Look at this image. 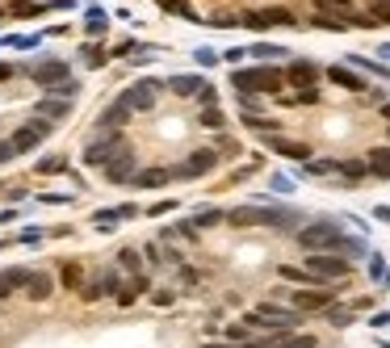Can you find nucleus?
<instances>
[{
    "label": "nucleus",
    "instance_id": "nucleus-40",
    "mask_svg": "<svg viewBox=\"0 0 390 348\" xmlns=\"http://www.w3.org/2000/svg\"><path fill=\"white\" fill-rule=\"evenodd\" d=\"M210 25L227 29V25H244V17H235V13H214V17H210Z\"/></svg>",
    "mask_w": 390,
    "mask_h": 348
},
{
    "label": "nucleus",
    "instance_id": "nucleus-5",
    "mask_svg": "<svg viewBox=\"0 0 390 348\" xmlns=\"http://www.w3.org/2000/svg\"><path fill=\"white\" fill-rule=\"evenodd\" d=\"M302 269H307V273H315L323 286H332V281H344V277L353 273L349 256H340V252H311Z\"/></svg>",
    "mask_w": 390,
    "mask_h": 348
},
{
    "label": "nucleus",
    "instance_id": "nucleus-47",
    "mask_svg": "<svg viewBox=\"0 0 390 348\" xmlns=\"http://www.w3.org/2000/svg\"><path fill=\"white\" fill-rule=\"evenodd\" d=\"M172 206H176V202H155V206H147V214H155V218H160V214H168Z\"/></svg>",
    "mask_w": 390,
    "mask_h": 348
},
{
    "label": "nucleus",
    "instance_id": "nucleus-48",
    "mask_svg": "<svg viewBox=\"0 0 390 348\" xmlns=\"http://www.w3.org/2000/svg\"><path fill=\"white\" fill-rule=\"evenodd\" d=\"M38 239H42V231H38V227H25V231H21V244H38Z\"/></svg>",
    "mask_w": 390,
    "mask_h": 348
},
{
    "label": "nucleus",
    "instance_id": "nucleus-51",
    "mask_svg": "<svg viewBox=\"0 0 390 348\" xmlns=\"http://www.w3.org/2000/svg\"><path fill=\"white\" fill-rule=\"evenodd\" d=\"M370 323H374V328H386V323H390V311H382V315H374Z\"/></svg>",
    "mask_w": 390,
    "mask_h": 348
},
{
    "label": "nucleus",
    "instance_id": "nucleus-37",
    "mask_svg": "<svg viewBox=\"0 0 390 348\" xmlns=\"http://www.w3.org/2000/svg\"><path fill=\"white\" fill-rule=\"evenodd\" d=\"M290 105H315L319 101V88H302V92H294V97H286Z\"/></svg>",
    "mask_w": 390,
    "mask_h": 348
},
{
    "label": "nucleus",
    "instance_id": "nucleus-52",
    "mask_svg": "<svg viewBox=\"0 0 390 348\" xmlns=\"http://www.w3.org/2000/svg\"><path fill=\"white\" fill-rule=\"evenodd\" d=\"M374 218H382V223H390V206H378V210H374Z\"/></svg>",
    "mask_w": 390,
    "mask_h": 348
},
{
    "label": "nucleus",
    "instance_id": "nucleus-45",
    "mask_svg": "<svg viewBox=\"0 0 390 348\" xmlns=\"http://www.w3.org/2000/svg\"><path fill=\"white\" fill-rule=\"evenodd\" d=\"M17 155V147H13V139H0V164H8Z\"/></svg>",
    "mask_w": 390,
    "mask_h": 348
},
{
    "label": "nucleus",
    "instance_id": "nucleus-9",
    "mask_svg": "<svg viewBox=\"0 0 390 348\" xmlns=\"http://www.w3.org/2000/svg\"><path fill=\"white\" fill-rule=\"evenodd\" d=\"M29 76H34V84H42L46 92H50L55 84L71 80V76H67V63H63V59H42V63H34V67H29Z\"/></svg>",
    "mask_w": 390,
    "mask_h": 348
},
{
    "label": "nucleus",
    "instance_id": "nucleus-21",
    "mask_svg": "<svg viewBox=\"0 0 390 348\" xmlns=\"http://www.w3.org/2000/svg\"><path fill=\"white\" fill-rule=\"evenodd\" d=\"M168 88H172L176 97H197V92L206 88V80H202V76H172Z\"/></svg>",
    "mask_w": 390,
    "mask_h": 348
},
{
    "label": "nucleus",
    "instance_id": "nucleus-28",
    "mask_svg": "<svg viewBox=\"0 0 390 348\" xmlns=\"http://www.w3.org/2000/svg\"><path fill=\"white\" fill-rule=\"evenodd\" d=\"M105 25H109V17H105L101 8H88V17H84V29H88V34H105Z\"/></svg>",
    "mask_w": 390,
    "mask_h": 348
},
{
    "label": "nucleus",
    "instance_id": "nucleus-12",
    "mask_svg": "<svg viewBox=\"0 0 390 348\" xmlns=\"http://www.w3.org/2000/svg\"><path fill=\"white\" fill-rule=\"evenodd\" d=\"M46 134H50V122H46V118H34V122H25V126L13 134V147H17V151H34Z\"/></svg>",
    "mask_w": 390,
    "mask_h": 348
},
{
    "label": "nucleus",
    "instance_id": "nucleus-22",
    "mask_svg": "<svg viewBox=\"0 0 390 348\" xmlns=\"http://www.w3.org/2000/svg\"><path fill=\"white\" fill-rule=\"evenodd\" d=\"M105 176H109V181H134V176H139V168H134V151H126L118 164H109Z\"/></svg>",
    "mask_w": 390,
    "mask_h": 348
},
{
    "label": "nucleus",
    "instance_id": "nucleus-10",
    "mask_svg": "<svg viewBox=\"0 0 390 348\" xmlns=\"http://www.w3.org/2000/svg\"><path fill=\"white\" fill-rule=\"evenodd\" d=\"M214 168H218V155H214L210 147H202V151H189V160L176 164L172 172H176V176H206V172H214Z\"/></svg>",
    "mask_w": 390,
    "mask_h": 348
},
{
    "label": "nucleus",
    "instance_id": "nucleus-3",
    "mask_svg": "<svg viewBox=\"0 0 390 348\" xmlns=\"http://www.w3.org/2000/svg\"><path fill=\"white\" fill-rule=\"evenodd\" d=\"M344 231H340V223H307L302 231H298V244L307 248V252H340L344 248Z\"/></svg>",
    "mask_w": 390,
    "mask_h": 348
},
{
    "label": "nucleus",
    "instance_id": "nucleus-50",
    "mask_svg": "<svg viewBox=\"0 0 390 348\" xmlns=\"http://www.w3.org/2000/svg\"><path fill=\"white\" fill-rule=\"evenodd\" d=\"M113 210H118V218H134L139 214V206H113Z\"/></svg>",
    "mask_w": 390,
    "mask_h": 348
},
{
    "label": "nucleus",
    "instance_id": "nucleus-56",
    "mask_svg": "<svg viewBox=\"0 0 390 348\" xmlns=\"http://www.w3.org/2000/svg\"><path fill=\"white\" fill-rule=\"evenodd\" d=\"M382 348H390V344H382Z\"/></svg>",
    "mask_w": 390,
    "mask_h": 348
},
{
    "label": "nucleus",
    "instance_id": "nucleus-8",
    "mask_svg": "<svg viewBox=\"0 0 390 348\" xmlns=\"http://www.w3.org/2000/svg\"><path fill=\"white\" fill-rule=\"evenodd\" d=\"M244 25L248 29H273V25H298L290 8H256V13H244Z\"/></svg>",
    "mask_w": 390,
    "mask_h": 348
},
{
    "label": "nucleus",
    "instance_id": "nucleus-49",
    "mask_svg": "<svg viewBox=\"0 0 390 348\" xmlns=\"http://www.w3.org/2000/svg\"><path fill=\"white\" fill-rule=\"evenodd\" d=\"M105 59H109V55H105V50H88V63H92V67H101V63H105Z\"/></svg>",
    "mask_w": 390,
    "mask_h": 348
},
{
    "label": "nucleus",
    "instance_id": "nucleus-29",
    "mask_svg": "<svg viewBox=\"0 0 390 348\" xmlns=\"http://www.w3.org/2000/svg\"><path fill=\"white\" fill-rule=\"evenodd\" d=\"M50 97H59V101H76V97H80V80H63V84H55Z\"/></svg>",
    "mask_w": 390,
    "mask_h": 348
},
{
    "label": "nucleus",
    "instance_id": "nucleus-54",
    "mask_svg": "<svg viewBox=\"0 0 390 348\" xmlns=\"http://www.w3.org/2000/svg\"><path fill=\"white\" fill-rule=\"evenodd\" d=\"M382 118L390 122V101H382Z\"/></svg>",
    "mask_w": 390,
    "mask_h": 348
},
{
    "label": "nucleus",
    "instance_id": "nucleus-55",
    "mask_svg": "<svg viewBox=\"0 0 390 348\" xmlns=\"http://www.w3.org/2000/svg\"><path fill=\"white\" fill-rule=\"evenodd\" d=\"M4 76H8V67H4V63H0V80H4Z\"/></svg>",
    "mask_w": 390,
    "mask_h": 348
},
{
    "label": "nucleus",
    "instance_id": "nucleus-4",
    "mask_svg": "<svg viewBox=\"0 0 390 348\" xmlns=\"http://www.w3.org/2000/svg\"><path fill=\"white\" fill-rule=\"evenodd\" d=\"M248 328H273V332H290L294 323H302V311H290V307H277V302H260L256 311L244 315Z\"/></svg>",
    "mask_w": 390,
    "mask_h": 348
},
{
    "label": "nucleus",
    "instance_id": "nucleus-13",
    "mask_svg": "<svg viewBox=\"0 0 390 348\" xmlns=\"http://www.w3.org/2000/svg\"><path fill=\"white\" fill-rule=\"evenodd\" d=\"M130 118H134V109H130V105H122V101H113L109 109H101V118H97V126H101L105 134H118V130H122V126H126Z\"/></svg>",
    "mask_w": 390,
    "mask_h": 348
},
{
    "label": "nucleus",
    "instance_id": "nucleus-27",
    "mask_svg": "<svg viewBox=\"0 0 390 348\" xmlns=\"http://www.w3.org/2000/svg\"><path fill=\"white\" fill-rule=\"evenodd\" d=\"M92 227H97L101 235H109V231L118 227V210H97V214H92Z\"/></svg>",
    "mask_w": 390,
    "mask_h": 348
},
{
    "label": "nucleus",
    "instance_id": "nucleus-2",
    "mask_svg": "<svg viewBox=\"0 0 390 348\" xmlns=\"http://www.w3.org/2000/svg\"><path fill=\"white\" fill-rule=\"evenodd\" d=\"M227 223L231 227H290L294 223V214L290 210H269V206H235V210H227Z\"/></svg>",
    "mask_w": 390,
    "mask_h": 348
},
{
    "label": "nucleus",
    "instance_id": "nucleus-34",
    "mask_svg": "<svg viewBox=\"0 0 390 348\" xmlns=\"http://www.w3.org/2000/svg\"><path fill=\"white\" fill-rule=\"evenodd\" d=\"M202 126H210V130H223V126H227V122H223V109H218V105L202 109Z\"/></svg>",
    "mask_w": 390,
    "mask_h": 348
},
{
    "label": "nucleus",
    "instance_id": "nucleus-16",
    "mask_svg": "<svg viewBox=\"0 0 390 348\" xmlns=\"http://www.w3.org/2000/svg\"><path fill=\"white\" fill-rule=\"evenodd\" d=\"M328 80H332V84H340V88H349V92H370V84H365L353 67H344V63L328 67Z\"/></svg>",
    "mask_w": 390,
    "mask_h": 348
},
{
    "label": "nucleus",
    "instance_id": "nucleus-33",
    "mask_svg": "<svg viewBox=\"0 0 390 348\" xmlns=\"http://www.w3.org/2000/svg\"><path fill=\"white\" fill-rule=\"evenodd\" d=\"M8 13H13V17H38V13H42V4H29V0H13V4H8Z\"/></svg>",
    "mask_w": 390,
    "mask_h": 348
},
{
    "label": "nucleus",
    "instance_id": "nucleus-42",
    "mask_svg": "<svg viewBox=\"0 0 390 348\" xmlns=\"http://www.w3.org/2000/svg\"><path fill=\"white\" fill-rule=\"evenodd\" d=\"M328 323H332V328H349V323H353V311H336V307H332V311H328Z\"/></svg>",
    "mask_w": 390,
    "mask_h": 348
},
{
    "label": "nucleus",
    "instance_id": "nucleus-24",
    "mask_svg": "<svg viewBox=\"0 0 390 348\" xmlns=\"http://www.w3.org/2000/svg\"><path fill=\"white\" fill-rule=\"evenodd\" d=\"M67 113H71V101H59V97L38 105V118H67Z\"/></svg>",
    "mask_w": 390,
    "mask_h": 348
},
{
    "label": "nucleus",
    "instance_id": "nucleus-15",
    "mask_svg": "<svg viewBox=\"0 0 390 348\" xmlns=\"http://www.w3.org/2000/svg\"><path fill=\"white\" fill-rule=\"evenodd\" d=\"M286 80H290V84H298V92H302V88H315V80H319V67H315L311 59H294V63L286 67Z\"/></svg>",
    "mask_w": 390,
    "mask_h": 348
},
{
    "label": "nucleus",
    "instance_id": "nucleus-6",
    "mask_svg": "<svg viewBox=\"0 0 390 348\" xmlns=\"http://www.w3.org/2000/svg\"><path fill=\"white\" fill-rule=\"evenodd\" d=\"M126 151H130V147L122 143V134H101V139H92V143L84 147L80 160H84L88 168H109V164H118Z\"/></svg>",
    "mask_w": 390,
    "mask_h": 348
},
{
    "label": "nucleus",
    "instance_id": "nucleus-31",
    "mask_svg": "<svg viewBox=\"0 0 390 348\" xmlns=\"http://www.w3.org/2000/svg\"><path fill=\"white\" fill-rule=\"evenodd\" d=\"M353 67H365L370 76H378V80H390V71L382 63H374V59H365V55H353Z\"/></svg>",
    "mask_w": 390,
    "mask_h": 348
},
{
    "label": "nucleus",
    "instance_id": "nucleus-32",
    "mask_svg": "<svg viewBox=\"0 0 390 348\" xmlns=\"http://www.w3.org/2000/svg\"><path fill=\"white\" fill-rule=\"evenodd\" d=\"M273 348H319V340L315 336H281Z\"/></svg>",
    "mask_w": 390,
    "mask_h": 348
},
{
    "label": "nucleus",
    "instance_id": "nucleus-14",
    "mask_svg": "<svg viewBox=\"0 0 390 348\" xmlns=\"http://www.w3.org/2000/svg\"><path fill=\"white\" fill-rule=\"evenodd\" d=\"M113 290H118V273H113V269H105V273H97L92 281H84L80 298H84V302H97V298H105V294H113Z\"/></svg>",
    "mask_w": 390,
    "mask_h": 348
},
{
    "label": "nucleus",
    "instance_id": "nucleus-7",
    "mask_svg": "<svg viewBox=\"0 0 390 348\" xmlns=\"http://www.w3.org/2000/svg\"><path fill=\"white\" fill-rule=\"evenodd\" d=\"M294 311H332L336 302V290H286Z\"/></svg>",
    "mask_w": 390,
    "mask_h": 348
},
{
    "label": "nucleus",
    "instance_id": "nucleus-53",
    "mask_svg": "<svg viewBox=\"0 0 390 348\" xmlns=\"http://www.w3.org/2000/svg\"><path fill=\"white\" fill-rule=\"evenodd\" d=\"M378 55H382V59H390V42H382V46H378Z\"/></svg>",
    "mask_w": 390,
    "mask_h": 348
},
{
    "label": "nucleus",
    "instance_id": "nucleus-35",
    "mask_svg": "<svg viewBox=\"0 0 390 348\" xmlns=\"http://www.w3.org/2000/svg\"><path fill=\"white\" fill-rule=\"evenodd\" d=\"M118 265H122V269H134V273H139V269H143V256H139L134 248H122V252H118Z\"/></svg>",
    "mask_w": 390,
    "mask_h": 348
},
{
    "label": "nucleus",
    "instance_id": "nucleus-46",
    "mask_svg": "<svg viewBox=\"0 0 390 348\" xmlns=\"http://www.w3.org/2000/svg\"><path fill=\"white\" fill-rule=\"evenodd\" d=\"M197 97H202V105H206V109H210V105H214V101H218V92H214V88H210V84H206V88H202V92H197Z\"/></svg>",
    "mask_w": 390,
    "mask_h": 348
},
{
    "label": "nucleus",
    "instance_id": "nucleus-18",
    "mask_svg": "<svg viewBox=\"0 0 390 348\" xmlns=\"http://www.w3.org/2000/svg\"><path fill=\"white\" fill-rule=\"evenodd\" d=\"M311 25H319V29H349V25H357V13H315L311 17Z\"/></svg>",
    "mask_w": 390,
    "mask_h": 348
},
{
    "label": "nucleus",
    "instance_id": "nucleus-43",
    "mask_svg": "<svg viewBox=\"0 0 390 348\" xmlns=\"http://www.w3.org/2000/svg\"><path fill=\"white\" fill-rule=\"evenodd\" d=\"M193 59H197L202 67H214V63H218V50H210V46H202V50H197Z\"/></svg>",
    "mask_w": 390,
    "mask_h": 348
},
{
    "label": "nucleus",
    "instance_id": "nucleus-38",
    "mask_svg": "<svg viewBox=\"0 0 390 348\" xmlns=\"http://www.w3.org/2000/svg\"><path fill=\"white\" fill-rule=\"evenodd\" d=\"M160 8H164V13H181V17H189V21H193V8H189L185 0H160Z\"/></svg>",
    "mask_w": 390,
    "mask_h": 348
},
{
    "label": "nucleus",
    "instance_id": "nucleus-19",
    "mask_svg": "<svg viewBox=\"0 0 390 348\" xmlns=\"http://www.w3.org/2000/svg\"><path fill=\"white\" fill-rule=\"evenodd\" d=\"M176 172L172 168H143L139 176H134V189H160V185H168Z\"/></svg>",
    "mask_w": 390,
    "mask_h": 348
},
{
    "label": "nucleus",
    "instance_id": "nucleus-36",
    "mask_svg": "<svg viewBox=\"0 0 390 348\" xmlns=\"http://www.w3.org/2000/svg\"><path fill=\"white\" fill-rule=\"evenodd\" d=\"M370 17H374V25H390V0H374Z\"/></svg>",
    "mask_w": 390,
    "mask_h": 348
},
{
    "label": "nucleus",
    "instance_id": "nucleus-1",
    "mask_svg": "<svg viewBox=\"0 0 390 348\" xmlns=\"http://www.w3.org/2000/svg\"><path fill=\"white\" fill-rule=\"evenodd\" d=\"M281 84H286V71H277V67H239V71H231V88H235L239 97L277 92Z\"/></svg>",
    "mask_w": 390,
    "mask_h": 348
},
{
    "label": "nucleus",
    "instance_id": "nucleus-26",
    "mask_svg": "<svg viewBox=\"0 0 390 348\" xmlns=\"http://www.w3.org/2000/svg\"><path fill=\"white\" fill-rule=\"evenodd\" d=\"M143 290H147V273H139V277H134V281H130V286H126V290L118 294V302H122V307H130V302H134V298H139Z\"/></svg>",
    "mask_w": 390,
    "mask_h": 348
},
{
    "label": "nucleus",
    "instance_id": "nucleus-39",
    "mask_svg": "<svg viewBox=\"0 0 390 348\" xmlns=\"http://www.w3.org/2000/svg\"><path fill=\"white\" fill-rule=\"evenodd\" d=\"M323 13H353V0H315Z\"/></svg>",
    "mask_w": 390,
    "mask_h": 348
},
{
    "label": "nucleus",
    "instance_id": "nucleus-25",
    "mask_svg": "<svg viewBox=\"0 0 390 348\" xmlns=\"http://www.w3.org/2000/svg\"><path fill=\"white\" fill-rule=\"evenodd\" d=\"M223 218H227V214H223V210H214V206H206V210H193V223H197V231H202V227H218Z\"/></svg>",
    "mask_w": 390,
    "mask_h": 348
},
{
    "label": "nucleus",
    "instance_id": "nucleus-23",
    "mask_svg": "<svg viewBox=\"0 0 390 348\" xmlns=\"http://www.w3.org/2000/svg\"><path fill=\"white\" fill-rule=\"evenodd\" d=\"M365 164H370V176L390 181V147H374V151L365 155Z\"/></svg>",
    "mask_w": 390,
    "mask_h": 348
},
{
    "label": "nucleus",
    "instance_id": "nucleus-41",
    "mask_svg": "<svg viewBox=\"0 0 390 348\" xmlns=\"http://www.w3.org/2000/svg\"><path fill=\"white\" fill-rule=\"evenodd\" d=\"M248 55H256V59H273V55H286V50H281V46H269V42H256Z\"/></svg>",
    "mask_w": 390,
    "mask_h": 348
},
{
    "label": "nucleus",
    "instance_id": "nucleus-30",
    "mask_svg": "<svg viewBox=\"0 0 390 348\" xmlns=\"http://www.w3.org/2000/svg\"><path fill=\"white\" fill-rule=\"evenodd\" d=\"M67 168V155H46V160H38V172L42 176H55V172H63Z\"/></svg>",
    "mask_w": 390,
    "mask_h": 348
},
{
    "label": "nucleus",
    "instance_id": "nucleus-11",
    "mask_svg": "<svg viewBox=\"0 0 390 348\" xmlns=\"http://www.w3.org/2000/svg\"><path fill=\"white\" fill-rule=\"evenodd\" d=\"M155 88H160L155 80H139L134 88H126V92H122V105H130L134 113H147V109L155 105Z\"/></svg>",
    "mask_w": 390,
    "mask_h": 348
},
{
    "label": "nucleus",
    "instance_id": "nucleus-17",
    "mask_svg": "<svg viewBox=\"0 0 390 348\" xmlns=\"http://www.w3.org/2000/svg\"><path fill=\"white\" fill-rule=\"evenodd\" d=\"M269 151H277L286 160H298V164H307V155H311L307 143H294V139H281V134H269Z\"/></svg>",
    "mask_w": 390,
    "mask_h": 348
},
{
    "label": "nucleus",
    "instance_id": "nucleus-20",
    "mask_svg": "<svg viewBox=\"0 0 390 348\" xmlns=\"http://www.w3.org/2000/svg\"><path fill=\"white\" fill-rule=\"evenodd\" d=\"M25 294H29L34 302H46V298L55 294V281H50V273H29V286H25Z\"/></svg>",
    "mask_w": 390,
    "mask_h": 348
},
{
    "label": "nucleus",
    "instance_id": "nucleus-44",
    "mask_svg": "<svg viewBox=\"0 0 390 348\" xmlns=\"http://www.w3.org/2000/svg\"><path fill=\"white\" fill-rule=\"evenodd\" d=\"M13 290H17V286H13V277H8V269H0V302H4V298H8Z\"/></svg>",
    "mask_w": 390,
    "mask_h": 348
}]
</instances>
